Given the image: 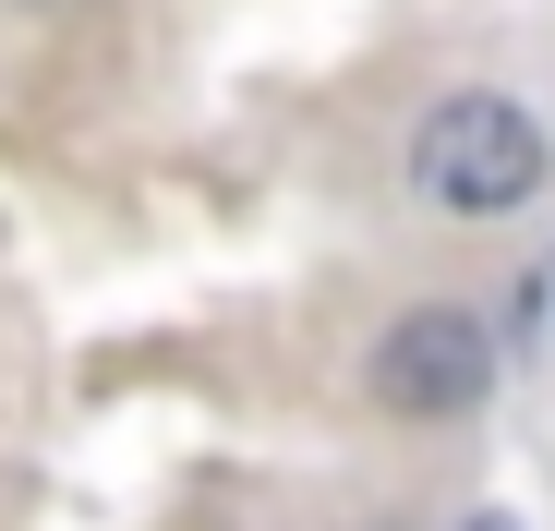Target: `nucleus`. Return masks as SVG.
<instances>
[{
	"label": "nucleus",
	"mask_w": 555,
	"mask_h": 531,
	"mask_svg": "<svg viewBox=\"0 0 555 531\" xmlns=\"http://www.w3.org/2000/svg\"><path fill=\"white\" fill-rule=\"evenodd\" d=\"M362 387H375V411H399V423H459V411H483V387H495V326L459 314V302H411L375 338Z\"/></svg>",
	"instance_id": "f03ea898"
},
{
	"label": "nucleus",
	"mask_w": 555,
	"mask_h": 531,
	"mask_svg": "<svg viewBox=\"0 0 555 531\" xmlns=\"http://www.w3.org/2000/svg\"><path fill=\"white\" fill-rule=\"evenodd\" d=\"M472 531H507V519H472Z\"/></svg>",
	"instance_id": "7ed1b4c3"
},
{
	"label": "nucleus",
	"mask_w": 555,
	"mask_h": 531,
	"mask_svg": "<svg viewBox=\"0 0 555 531\" xmlns=\"http://www.w3.org/2000/svg\"><path fill=\"white\" fill-rule=\"evenodd\" d=\"M411 182L423 206L447 218H519L543 194V121L519 98H495V85H472V98H435L423 133H411Z\"/></svg>",
	"instance_id": "f257e3e1"
}]
</instances>
